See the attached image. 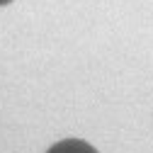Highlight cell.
<instances>
[{
  "instance_id": "1",
  "label": "cell",
  "mask_w": 153,
  "mask_h": 153,
  "mask_svg": "<svg viewBox=\"0 0 153 153\" xmlns=\"http://www.w3.org/2000/svg\"><path fill=\"white\" fill-rule=\"evenodd\" d=\"M10 3H15V0H0V7H7Z\"/></svg>"
}]
</instances>
